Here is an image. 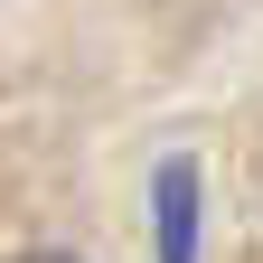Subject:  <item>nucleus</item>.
Segmentation results:
<instances>
[{
	"label": "nucleus",
	"mask_w": 263,
	"mask_h": 263,
	"mask_svg": "<svg viewBox=\"0 0 263 263\" xmlns=\"http://www.w3.org/2000/svg\"><path fill=\"white\" fill-rule=\"evenodd\" d=\"M160 254H170V263H188V170H170V179H160Z\"/></svg>",
	"instance_id": "nucleus-1"
},
{
	"label": "nucleus",
	"mask_w": 263,
	"mask_h": 263,
	"mask_svg": "<svg viewBox=\"0 0 263 263\" xmlns=\"http://www.w3.org/2000/svg\"><path fill=\"white\" fill-rule=\"evenodd\" d=\"M19 263H66V254H19Z\"/></svg>",
	"instance_id": "nucleus-2"
}]
</instances>
